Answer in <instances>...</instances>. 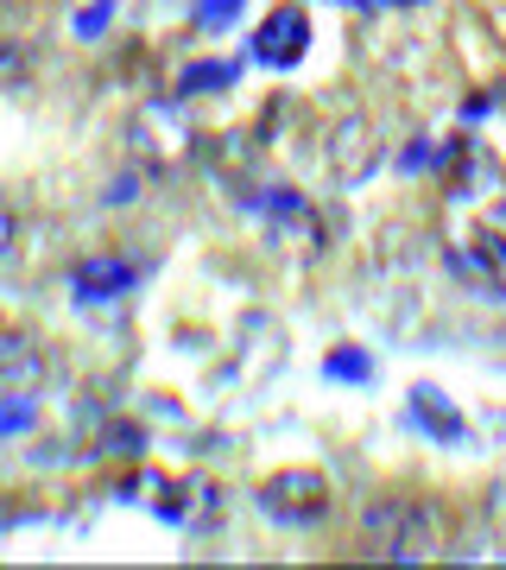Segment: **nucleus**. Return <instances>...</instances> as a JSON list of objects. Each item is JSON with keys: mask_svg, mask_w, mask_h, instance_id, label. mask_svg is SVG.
<instances>
[{"mask_svg": "<svg viewBox=\"0 0 506 570\" xmlns=\"http://www.w3.org/2000/svg\"><path fill=\"white\" fill-rule=\"evenodd\" d=\"M7 242H13V209L0 204V247H7Z\"/></svg>", "mask_w": 506, "mask_h": 570, "instance_id": "nucleus-4", "label": "nucleus"}, {"mask_svg": "<svg viewBox=\"0 0 506 570\" xmlns=\"http://www.w3.org/2000/svg\"><path fill=\"white\" fill-rule=\"evenodd\" d=\"M260 501L279 520H317L329 508V489H324V475H310V469H285V475H272L260 489Z\"/></svg>", "mask_w": 506, "mask_h": 570, "instance_id": "nucleus-2", "label": "nucleus"}, {"mask_svg": "<svg viewBox=\"0 0 506 570\" xmlns=\"http://www.w3.org/2000/svg\"><path fill=\"white\" fill-rule=\"evenodd\" d=\"M0 381L7 387H32L39 381V362L26 355V336H0Z\"/></svg>", "mask_w": 506, "mask_h": 570, "instance_id": "nucleus-3", "label": "nucleus"}, {"mask_svg": "<svg viewBox=\"0 0 506 570\" xmlns=\"http://www.w3.org/2000/svg\"><path fill=\"white\" fill-rule=\"evenodd\" d=\"M367 527L386 558H437L444 551V513L425 501H386V508H374Z\"/></svg>", "mask_w": 506, "mask_h": 570, "instance_id": "nucleus-1", "label": "nucleus"}]
</instances>
